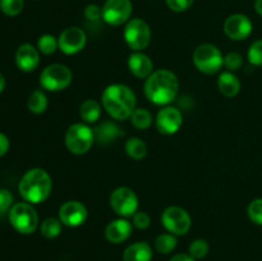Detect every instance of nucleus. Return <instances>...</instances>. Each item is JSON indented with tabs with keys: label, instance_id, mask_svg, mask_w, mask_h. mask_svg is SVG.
Masks as SVG:
<instances>
[{
	"label": "nucleus",
	"instance_id": "dca6fc26",
	"mask_svg": "<svg viewBox=\"0 0 262 261\" xmlns=\"http://www.w3.org/2000/svg\"><path fill=\"white\" fill-rule=\"evenodd\" d=\"M15 64L22 72H32L40 64L37 48L31 44H22L15 51Z\"/></svg>",
	"mask_w": 262,
	"mask_h": 261
},
{
	"label": "nucleus",
	"instance_id": "7ed1b4c3",
	"mask_svg": "<svg viewBox=\"0 0 262 261\" xmlns=\"http://www.w3.org/2000/svg\"><path fill=\"white\" fill-rule=\"evenodd\" d=\"M53 182L48 171L41 168H33L26 171L18 184V191L28 204H41L51 193Z\"/></svg>",
	"mask_w": 262,
	"mask_h": 261
},
{
	"label": "nucleus",
	"instance_id": "20e7f679",
	"mask_svg": "<svg viewBox=\"0 0 262 261\" xmlns=\"http://www.w3.org/2000/svg\"><path fill=\"white\" fill-rule=\"evenodd\" d=\"M94 142V129L86 123H74L67 129L66 146L69 153L74 155H83L89 153Z\"/></svg>",
	"mask_w": 262,
	"mask_h": 261
},
{
	"label": "nucleus",
	"instance_id": "412c9836",
	"mask_svg": "<svg viewBox=\"0 0 262 261\" xmlns=\"http://www.w3.org/2000/svg\"><path fill=\"white\" fill-rule=\"evenodd\" d=\"M217 89L225 97H234L241 91V82L232 72H223L217 79Z\"/></svg>",
	"mask_w": 262,
	"mask_h": 261
},
{
	"label": "nucleus",
	"instance_id": "473e14b6",
	"mask_svg": "<svg viewBox=\"0 0 262 261\" xmlns=\"http://www.w3.org/2000/svg\"><path fill=\"white\" fill-rule=\"evenodd\" d=\"M243 66V56L241 55L237 51H232V53L227 54L224 56V67L229 72L238 71V69L242 68Z\"/></svg>",
	"mask_w": 262,
	"mask_h": 261
},
{
	"label": "nucleus",
	"instance_id": "2f4dec72",
	"mask_svg": "<svg viewBox=\"0 0 262 261\" xmlns=\"http://www.w3.org/2000/svg\"><path fill=\"white\" fill-rule=\"evenodd\" d=\"M247 212L251 222L257 225H262V199H256L251 201V204L248 205Z\"/></svg>",
	"mask_w": 262,
	"mask_h": 261
},
{
	"label": "nucleus",
	"instance_id": "9d476101",
	"mask_svg": "<svg viewBox=\"0 0 262 261\" xmlns=\"http://www.w3.org/2000/svg\"><path fill=\"white\" fill-rule=\"evenodd\" d=\"M110 206L120 217H129L137 212L138 197L128 187H118L110 194Z\"/></svg>",
	"mask_w": 262,
	"mask_h": 261
},
{
	"label": "nucleus",
	"instance_id": "bb28decb",
	"mask_svg": "<svg viewBox=\"0 0 262 261\" xmlns=\"http://www.w3.org/2000/svg\"><path fill=\"white\" fill-rule=\"evenodd\" d=\"M61 227H63V223L60 222V219H56V217H48V219H45L41 223V234L45 238L53 240V238H56L60 234Z\"/></svg>",
	"mask_w": 262,
	"mask_h": 261
},
{
	"label": "nucleus",
	"instance_id": "72a5a7b5",
	"mask_svg": "<svg viewBox=\"0 0 262 261\" xmlns=\"http://www.w3.org/2000/svg\"><path fill=\"white\" fill-rule=\"evenodd\" d=\"M13 207V194L9 189L0 188V215H5Z\"/></svg>",
	"mask_w": 262,
	"mask_h": 261
},
{
	"label": "nucleus",
	"instance_id": "393cba45",
	"mask_svg": "<svg viewBox=\"0 0 262 261\" xmlns=\"http://www.w3.org/2000/svg\"><path fill=\"white\" fill-rule=\"evenodd\" d=\"M129 119L133 127L137 129H147L152 124V115L145 107H136Z\"/></svg>",
	"mask_w": 262,
	"mask_h": 261
},
{
	"label": "nucleus",
	"instance_id": "f257e3e1",
	"mask_svg": "<svg viewBox=\"0 0 262 261\" xmlns=\"http://www.w3.org/2000/svg\"><path fill=\"white\" fill-rule=\"evenodd\" d=\"M179 91V81L173 72L159 69L152 72L145 82V95L150 102L166 106L177 97Z\"/></svg>",
	"mask_w": 262,
	"mask_h": 261
},
{
	"label": "nucleus",
	"instance_id": "a19ab883",
	"mask_svg": "<svg viewBox=\"0 0 262 261\" xmlns=\"http://www.w3.org/2000/svg\"><path fill=\"white\" fill-rule=\"evenodd\" d=\"M4 89H5V78L3 77V74L0 73V94L4 91Z\"/></svg>",
	"mask_w": 262,
	"mask_h": 261
},
{
	"label": "nucleus",
	"instance_id": "a211bd4d",
	"mask_svg": "<svg viewBox=\"0 0 262 261\" xmlns=\"http://www.w3.org/2000/svg\"><path fill=\"white\" fill-rule=\"evenodd\" d=\"M128 69L135 77L148 78L154 72V63L143 51H133L128 58Z\"/></svg>",
	"mask_w": 262,
	"mask_h": 261
},
{
	"label": "nucleus",
	"instance_id": "f3484780",
	"mask_svg": "<svg viewBox=\"0 0 262 261\" xmlns=\"http://www.w3.org/2000/svg\"><path fill=\"white\" fill-rule=\"evenodd\" d=\"M95 141L100 146H109L114 143L118 138L123 137L124 132L117 123L112 120H104L94 128Z\"/></svg>",
	"mask_w": 262,
	"mask_h": 261
},
{
	"label": "nucleus",
	"instance_id": "1a4fd4ad",
	"mask_svg": "<svg viewBox=\"0 0 262 261\" xmlns=\"http://www.w3.org/2000/svg\"><path fill=\"white\" fill-rule=\"evenodd\" d=\"M161 224L169 233L174 235H184L191 229V216L179 206H169L161 215Z\"/></svg>",
	"mask_w": 262,
	"mask_h": 261
},
{
	"label": "nucleus",
	"instance_id": "f03ea898",
	"mask_svg": "<svg viewBox=\"0 0 262 261\" xmlns=\"http://www.w3.org/2000/svg\"><path fill=\"white\" fill-rule=\"evenodd\" d=\"M101 102L107 114L117 120L130 118L136 109V94L125 84L114 83L104 90Z\"/></svg>",
	"mask_w": 262,
	"mask_h": 261
},
{
	"label": "nucleus",
	"instance_id": "e433bc0d",
	"mask_svg": "<svg viewBox=\"0 0 262 261\" xmlns=\"http://www.w3.org/2000/svg\"><path fill=\"white\" fill-rule=\"evenodd\" d=\"M84 17L89 20H99L102 18V8H100L97 4H90L87 5L84 9Z\"/></svg>",
	"mask_w": 262,
	"mask_h": 261
},
{
	"label": "nucleus",
	"instance_id": "c756f323",
	"mask_svg": "<svg viewBox=\"0 0 262 261\" xmlns=\"http://www.w3.org/2000/svg\"><path fill=\"white\" fill-rule=\"evenodd\" d=\"M209 253V243L205 240H196L189 245L188 255L194 260H201Z\"/></svg>",
	"mask_w": 262,
	"mask_h": 261
},
{
	"label": "nucleus",
	"instance_id": "f8f14e48",
	"mask_svg": "<svg viewBox=\"0 0 262 261\" xmlns=\"http://www.w3.org/2000/svg\"><path fill=\"white\" fill-rule=\"evenodd\" d=\"M87 36L79 27H68L60 33L58 38L59 49L67 55H74L83 50Z\"/></svg>",
	"mask_w": 262,
	"mask_h": 261
},
{
	"label": "nucleus",
	"instance_id": "f704fd0d",
	"mask_svg": "<svg viewBox=\"0 0 262 261\" xmlns=\"http://www.w3.org/2000/svg\"><path fill=\"white\" fill-rule=\"evenodd\" d=\"M132 224L135 225L137 229H147L151 224V219L145 211H137L135 215L132 216Z\"/></svg>",
	"mask_w": 262,
	"mask_h": 261
},
{
	"label": "nucleus",
	"instance_id": "aec40b11",
	"mask_svg": "<svg viewBox=\"0 0 262 261\" xmlns=\"http://www.w3.org/2000/svg\"><path fill=\"white\" fill-rule=\"evenodd\" d=\"M152 248L147 242H136L123 252V261H151Z\"/></svg>",
	"mask_w": 262,
	"mask_h": 261
},
{
	"label": "nucleus",
	"instance_id": "ddd939ff",
	"mask_svg": "<svg viewBox=\"0 0 262 261\" xmlns=\"http://www.w3.org/2000/svg\"><path fill=\"white\" fill-rule=\"evenodd\" d=\"M155 124L159 132L163 135H174L181 129L182 124H183V115L179 109L166 105L156 115Z\"/></svg>",
	"mask_w": 262,
	"mask_h": 261
},
{
	"label": "nucleus",
	"instance_id": "423d86ee",
	"mask_svg": "<svg viewBox=\"0 0 262 261\" xmlns=\"http://www.w3.org/2000/svg\"><path fill=\"white\" fill-rule=\"evenodd\" d=\"M9 222L20 234H32L38 227V216L33 206L28 202H18L9 211Z\"/></svg>",
	"mask_w": 262,
	"mask_h": 261
},
{
	"label": "nucleus",
	"instance_id": "7c9ffc66",
	"mask_svg": "<svg viewBox=\"0 0 262 261\" xmlns=\"http://www.w3.org/2000/svg\"><path fill=\"white\" fill-rule=\"evenodd\" d=\"M247 58L252 66H262V40H257L251 44L250 49H248Z\"/></svg>",
	"mask_w": 262,
	"mask_h": 261
},
{
	"label": "nucleus",
	"instance_id": "2eb2a0df",
	"mask_svg": "<svg viewBox=\"0 0 262 261\" xmlns=\"http://www.w3.org/2000/svg\"><path fill=\"white\" fill-rule=\"evenodd\" d=\"M224 32L230 40L242 41L252 32V22L245 14H232L225 19Z\"/></svg>",
	"mask_w": 262,
	"mask_h": 261
},
{
	"label": "nucleus",
	"instance_id": "a878e982",
	"mask_svg": "<svg viewBox=\"0 0 262 261\" xmlns=\"http://www.w3.org/2000/svg\"><path fill=\"white\" fill-rule=\"evenodd\" d=\"M177 237L171 233H163V234L158 235L155 240V248L159 253L163 255H168V253L173 252L177 247Z\"/></svg>",
	"mask_w": 262,
	"mask_h": 261
},
{
	"label": "nucleus",
	"instance_id": "6e6552de",
	"mask_svg": "<svg viewBox=\"0 0 262 261\" xmlns=\"http://www.w3.org/2000/svg\"><path fill=\"white\" fill-rule=\"evenodd\" d=\"M124 40L133 51H143L150 45V26L141 18H132L124 27Z\"/></svg>",
	"mask_w": 262,
	"mask_h": 261
},
{
	"label": "nucleus",
	"instance_id": "39448f33",
	"mask_svg": "<svg viewBox=\"0 0 262 261\" xmlns=\"http://www.w3.org/2000/svg\"><path fill=\"white\" fill-rule=\"evenodd\" d=\"M193 64L201 73L215 74L224 66V56L212 44H202L194 50Z\"/></svg>",
	"mask_w": 262,
	"mask_h": 261
},
{
	"label": "nucleus",
	"instance_id": "4be33fe9",
	"mask_svg": "<svg viewBox=\"0 0 262 261\" xmlns=\"http://www.w3.org/2000/svg\"><path fill=\"white\" fill-rule=\"evenodd\" d=\"M79 115L86 124H92L100 119L101 115V105L96 100H84L79 107Z\"/></svg>",
	"mask_w": 262,
	"mask_h": 261
},
{
	"label": "nucleus",
	"instance_id": "6ab92c4d",
	"mask_svg": "<svg viewBox=\"0 0 262 261\" xmlns=\"http://www.w3.org/2000/svg\"><path fill=\"white\" fill-rule=\"evenodd\" d=\"M132 230L133 228L130 222H128L125 217H119L107 224L106 229H105V237L109 242L118 245V243L127 241L132 234Z\"/></svg>",
	"mask_w": 262,
	"mask_h": 261
},
{
	"label": "nucleus",
	"instance_id": "5701e85b",
	"mask_svg": "<svg viewBox=\"0 0 262 261\" xmlns=\"http://www.w3.org/2000/svg\"><path fill=\"white\" fill-rule=\"evenodd\" d=\"M125 153L135 160H142L147 155V146L141 138L132 137L125 142Z\"/></svg>",
	"mask_w": 262,
	"mask_h": 261
},
{
	"label": "nucleus",
	"instance_id": "cd10ccee",
	"mask_svg": "<svg viewBox=\"0 0 262 261\" xmlns=\"http://www.w3.org/2000/svg\"><path fill=\"white\" fill-rule=\"evenodd\" d=\"M59 49L58 38L54 37L53 35H42L37 40V50L42 53L43 55H51Z\"/></svg>",
	"mask_w": 262,
	"mask_h": 261
},
{
	"label": "nucleus",
	"instance_id": "58836bf2",
	"mask_svg": "<svg viewBox=\"0 0 262 261\" xmlns=\"http://www.w3.org/2000/svg\"><path fill=\"white\" fill-rule=\"evenodd\" d=\"M169 261H196L193 257H191L187 253H178V255L173 256Z\"/></svg>",
	"mask_w": 262,
	"mask_h": 261
},
{
	"label": "nucleus",
	"instance_id": "c9c22d12",
	"mask_svg": "<svg viewBox=\"0 0 262 261\" xmlns=\"http://www.w3.org/2000/svg\"><path fill=\"white\" fill-rule=\"evenodd\" d=\"M165 2L169 9L177 13H182L186 12V10H188L191 8L194 0H165Z\"/></svg>",
	"mask_w": 262,
	"mask_h": 261
},
{
	"label": "nucleus",
	"instance_id": "4c0bfd02",
	"mask_svg": "<svg viewBox=\"0 0 262 261\" xmlns=\"http://www.w3.org/2000/svg\"><path fill=\"white\" fill-rule=\"evenodd\" d=\"M9 150V140L4 133L0 132V158L8 153Z\"/></svg>",
	"mask_w": 262,
	"mask_h": 261
},
{
	"label": "nucleus",
	"instance_id": "4468645a",
	"mask_svg": "<svg viewBox=\"0 0 262 261\" xmlns=\"http://www.w3.org/2000/svg\"><path fill=\"white\" fill-rule=\"evenodd\" d=\"M87 216H89L87 207L82 202L74 201V200L64 202L59 209V219L63 223V225H67V227H79L86 222Z\"/></svg>",
	"mask_w": 262,
	"mask_h": 261
},
{
	"label": "nucleus",
	"instance_id": "b1692460",
	"mask_svg": "<svg viewBox=\"0 0 262 261\" xmlns=\"http://www.w3.org/2000/svg\"><path fill=\"white\" fill-rule=\"evenodd\" d=\"M28 110L33 114H42L48 109V97L41 90H35L27 100Z\"/></svg>",
	"mask_w": 262,
	"mask_h": 261
},
{
	"label": "nucleus",
	"instance_id": "9b49d317",
	"mask_svg": "<svg viewBox=\"0 0 262 261\" xmlns=\"http://www.w3.org/2000/svg\"><path fill=\"white\" fill-rule=\"evenodd\" d=\"M132 12L130 0H106L102 5V19L110 26H122L130 19Z\"/></svg>",
	"mask_w": 262,
	"mask_h": 261
},
{
	"label": "nucleus",
	"instance_id": "ea45409f",
	"mask_svg": "<svg viewBox=\"0 0 262 261\" xmlns=\"http://www.w3.org/2000/svg\"><path fill=\"white\" fill-rule=\"evenodd\" d=\"M255 9L257 14L262 17V0H255Z\"/></svg>",
	"mask_w": 262,
	"mask_h": 261
},
{
	"label": "nucleus",
	"instance_id": "0eeeda50",
	"mask_svg": "<svg viewBox=\"0 0 262 261\" xmlns=\"http://www.w3.org/2000/svg\"><path fill=\"white\" fill-rule=\"evenodd\" d=\"M73 74L68 67L63 64H50L40 74V84L50 92L63 91L71 84Z\"/></svg>",
	"mask_w": 262,
	"mask_h": 261
},
{
	"label": "nucleus",
	"instance_id": "c85d7f7f",
	"mask_svg": "<svg viewBox=\"0 0 262 261\" xmlns=\"http://www.w3.org/2000/svg\"><path fill=\"white\" fill-rule=\"evenodd\" d=\"M25 7V0H0V10L8 17H15Z\"/></svg>",
	"mask_w": 262,
	"mask_h": 261
}]
</instances>
